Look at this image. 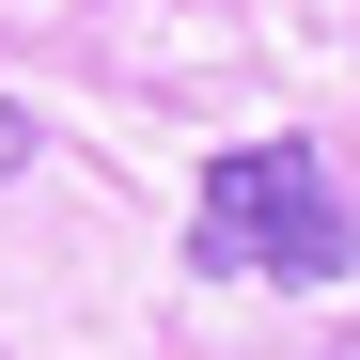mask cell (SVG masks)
I'll list each match as a JSON object with an SVG mask.
<instances>
[{
    "mask_svg": "<svg viewBox=\"0 0 360 360\" xmlns=\"http://www.w3.org/2000/svg\"><path fill=\"white\" fill-rule=\"evenodd\" d=\"M188 266L204 282H345L360 266V219L329 204V157L314 141H235L204 188H188Z\"/></svg>",
    "mask_w": 360,
    "mask_h": 360,
    "instance_id": "6da1fadb",
    "label": "cell"
},
{
    "mask_svg": "<svg viewBox=\"0 0 360 360\" xmlns=\"http://www.w3.org/2000/svg\"><path fill=\"white\" fill-rule=\"evenodd\" d=\"M329 360H360V329H345V345H329Z\"/></svg>",
    "mask_w": 360,
    "mask_h": 360,
    "instance_id": "3957f363",
    "label": "cell"
},
{
    "mask_svg": "<svg viewBox=\"0 0 360 360\" xmlns=\"http://www.w3.org/2000/svg\"><path fill=\"white\" fill-rule=\"evenodd\" d=\"M16 172H32V110L0 94V188H16Z\"/></svg>",
    "mask_w": 360,
    "mask_h": 360,
    "instance_id": "7a4b0ae2",
    "label": "cell"
}]
</instances>
